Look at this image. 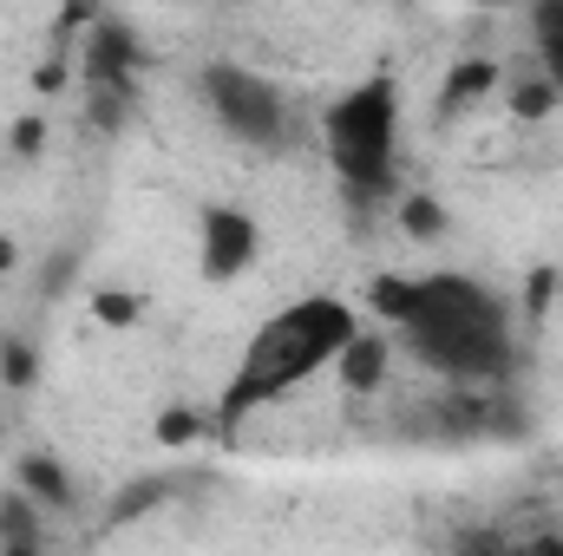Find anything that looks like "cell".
Returning a JSON list of instances; mask_svg holds the SVG:
<instances>
[{
	"mask_svg": "<svg viewBox=\"0 0 563 556\" xmlns=\"http://www.w3.org/2000/svg\"><path fill=\"white\" fill-rule=\"evenodd\" d=\"M347 334H354V314L334 294L295 301V308H282L276 321H263L256 341H250V354H243V374L223 393V425H236L243 413H256L263 400H282L288 387H301L308 374H321L347 347Z\"/></svg>",
	"mask_w": 563,
	"mask_h": 556,
	"instance_id": "obj_1",
	"label": "cell"
},
{
	"mask_svg": "<svg viewBox=\"0 0 563 556\" xmlns=\"http://www.w3.org/2000/svg\"><path fill=\"white\" fill-rule=\"evenodd\" d=\"M367 294H374V308H380L387 321H407V314H413V301H420V281H407V276H380L374 288H367Z\"/></svg>",
	"mask_w": 563,
	"mask_h": 556,
	"instance_id": "obj_11",
	"label": "cell"
},
{
	"mask_svg": "<svg viewBox=\"0 0 563 556\" xmlns=\"http://www.w3.org/2000/svg\"><path fill=\"white\" fill-rule=\"evenodd\" d=\"M33 374H40L33 347H26V341H7V347H0V380H7V387H26Z\"/></svg>",
	"mask_w": 563,
	"mask_h": 556,
	"instance_id": "obj_13",
	"label": "cell"
},
{
	"mask_svg": "<svg viewBox=\"0 0 563 556\" xmlns=\"http://www.w3.org/2000/svg\"><path fill=\"white\" fill-rule=\"evenodd\" d=\"M0 544H7V551H33V544H40V524H33V491L0 498Z\"/></svg>",
	"mask_w": 563,
	"mask_h": 556,
	"instance_id": "obj_9",
	"label": "cell"
},
{
	"mask_svg": "<svg viewBox=\"0 0 563 556\" xmlns=\"http://www.w3.org/2000/svg\"><path fill=\"white\" fill-rule=\"evenodd\" d=\"M256 263V223L243 210H210L203 216V276L230 281Z\"/></svg>",
	"mask_w": 563,
	"mask_h": 556,
	"instance_id": "obj_5",
	"label": "cell"
},
{
	"mask_svg": "<svg viewBox=\"0 0 563 556\" xmlns=\"http://www.w3.org/2000/svg\"><path fill=\"white\" fill-rule=\"evenodd\" d=\"M92 308H99V321H112V327H132V321H139V301H132L125 288H106Z\"/></svg>",
	"mask_w": 563,
	"mask_h": 556,
	"instance_id": "obj_14",
	"label": "cell"
},
{
	"mask_svg": "<svg viewBox=\"0 0 563 556\" xmlns=\"http://www.w3.org/2000/svg\"><path fill=\"white\" fill-rule=\"evenodd\" d=\"M40 144H46V125H40V119H20V125H13V151H26V157H33Z\"/></svg>",
	"mask_w": 563,
	"mask_h": 556,
	"instance_id": "obj_19",
	"label": "cell"
},
{
	"mask_svg": "<svg viewBox=\"0 0 563 556\" xmlns=\"http://www.w3.org/2000/svg\"><path fill=\"white\" fill-rule=\"evenodd\" d=\"M551 288H558V276H551V269H538V276H531V308H544V301H551Z\"/></svg>",
	"mask_w": 563,
	"mask_h": 556,
	"instance_id": "obj_21",
	"label": "cell"
},
{
	"mask_svg": "<svg viewBox=\"0 0 563 556\" xmlns=\"http://www.w3.org/2000/svg\"><path fill=\"white\" fill-rule=\"evenodd\" d=\"M498 86V73H492V59H465V66H452V79H445V112H459V105H472V99H485Z\"/></svg>",
	"mask_w": 563,
	"mask_h": 556,
	"instance_id": "obj_8",
	"label": "cell"
},
{
	"mask_svg": "<svg viewBox=\"0 0 563 556\" xmlns=\"http://www.w3.org/2000/svg\"><path fill=\"white\" fill-rule=\"evenodd\" d=\"M92 86H125V73H132V40L119 33V26H99L92 33Z\"/></svg>",
	"mask_w": 563,
	"mask_h": 556,
	"instance_id": "obj_7",
	"label": "cell"
},
{
	"mask_svg": "<svg viewBox=\"0 0 563 556\" xmlns=\"http://www.w3.org/2000/svg\"><path fill=\"white\" fill-rule=\"evenodd\" d=\"M400 327H407V341L420 347V360H432L439 374H459V380L505 374V360H511L505 308H498L472 276L420 281V301H413V314H407Z\"/></svg>",
	"mask_w": 563,
	"mask_h": 556,
	"instance_id": "obj_2",
	"label": "cell"
},
{
	"mask_svg": "<svg viewBox=\"0 0 563 556\" xmlns=\"http://www.w3.org/2000/svg\"><path fill=\"white\" fill-rule=\"evenodd\" d=\"M551 105H558V86H551V79H531V86L511 92V112H518V119H544Z\"/></svg>",
	"mask_w": 563,
	"mask_h": 556,
	"instance_id": "obj_12",
	"label": "cell"
},
{
	"mask_svg": "<svg viewBox=\"0 0 563 556\" xmlns=\"http://www.w3.org/2000/svg\"><path fill=\"white\" fill-rule=\"evenodd\" d=\"M538 40H563V0H538Z\"/></svg>",
	"mask_w": 563,
	"mask_h": 556,
	"instance_id": "obj_18",
	"label": "cell"
},
{
	"mask_svg": "<svg viewBox=\"0 0 563 556\" xmlns=\"http://www.w3.org/2000/svg\"><path fill=\"white\" fill-rule=\"evenodd\" d=\"M7 263H13V243H7V236H0V269H7Z\"/></svg>",
	"mask_w": 563,
	"mask_h": 556,
	"instance_id": "obj_22",
	"label": "cell"
},
{
	"mask_svg": "<svg viewBox=\"0 0 563 556\" xmlns=\"http://www.w3.org/2000/svg\"><path fill=\"white\" fill-rule=\"evenodd\" d=\"M203 99H210V112L230 125V138L276 144L282 92L269 86V79H256V73H243V66H210V73H203Z\"/></svg>",
	"mask_w": 563,
	"mask_h": 556,
	"instance_id": "obj_4",
	"label": "cell"
},
{
	"mask_svg": "<svg viewBox=\"0 0 563 556\" xmlns=\"http://www.w3.org/2000/svg\"><path fill=\"white\" fill-rule=\"evenodd\" d=\"M20 491H33L40 504H66L73 498V485H66V471L53 458H20Z\"/></svg>",
	"mask_w": 563,
	"mask_h": 556,
	"instance_id": "obj_10",
	"label": "cell"
},
{
	"mask_svg": "<svg viewBox=\"0 0 563 556\" xmlns=\"http://www.w3.org/2000/svg\"><path fill=\"white\" fill-rule=\"evenodd\" d=\"M544 79L563 86V40H544Z\"/></svg>",
	"mask_w": 563,
	"mask_h": 556,
	"instance_id": "obj_20",
	"label": "cell"
},
{
	"mask_svg": "<svg viewBox=\"0 0 563 556\" xmlns=\"http://www.w3.org/2000/svg\"><path fill=\"white\" fill-rule=\"evenodd\" d=\"M164 491H170V485H157V478H151V485H139V491H125V498H119V518H139V511H151V498H164Z\"/></svg>",
	"mask_w": 563,
	"mask_h": 556,
	"instance_id": "obj_17",
	"label": "cell"
},
{
	"mask_svg": "<svg viewBox=\"0 0 563 556\" xmlns=\"http://www.w3.org/2000/svg\"><path fill=\"white\" fill-rule=\"evenodd\" d=\"M157 438H164V445H190V438H197V413H164L157 419Z\"/></svg>",
	"mask_w": 563,
	"mask_h": 556,
	"instance_id": "obj_16",
	"label": "cell"
},
{
	"mask_svg": "<svg viewBox=\"0 0 563 556\" xmlns=\"http://www.w3.org/2000/svg\"><path fill=\"white\" fill-rule=\"evenodd\" d=\"M394 132H400V92L394 79L354 86L328 112V157L354 190H387L394 184Z\"/></svg>",
	"mask_w": 563,
	"mask_h": 556,
	"instance_id": "obj_3",
	"label": "cell"
},
{
	"mask_svg": "<svg viewBox=\"0 0 563 556\" xmlns=\"http://www.w3.org/2000/svg\"><path fill=\"white\" fill-rule=\"evenodd\" d=\"M400 223H407L413 236H439V230H445V210H439V203H426V197H413V203L400 210Z\"/></svg>",
	"mask_w": 563,
	"mask_h": 556,
	"instance_id": "obj_15",
	"label": "cell"
},
{
	"mask_svg": "<svg viewBox=\"0 0 563 556\" xmlns=\"http://www.w3.org/2000/svg\"><path fill=\"white\" fill-rule=\"evenodd\" d=\"M334 367H341L347 393H374V387L387 380V347H380V341H367V334H347V347L334 354Z\"/></svg>",
	"mask_w": 563,
	"mask_h": 556,
	"instance_id": "obj_6",
	"label": "cell"
}]
</instances>
